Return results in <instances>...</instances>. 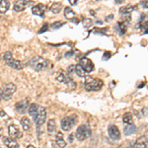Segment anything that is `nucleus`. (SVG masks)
Here are the masks:
<instances>
[{"label":"nucleus","instance_id":"1","mask_svg":"<svg viewBox=\"0 0 148 148\" xmlns=\"http://www.w3.org/2000/svg\"><path fill=\"white\" fill-rule=\"evenodd\" d=\"M31 67H33L35 70L37 71H42L46 70L49 66V62H47V59H45L42 56H35L34 58L31 59L30 61Z\"/></svg>","mask_w":148,"mask_h":148},{"label":"nucleus","instance_id":"2","mask_svg":"<svg viewBox=\"0 0 148 148\" xmlns=\"http://www.w3.org/2000/svg\"><path fill=\"white\" fill-rule=\"evenodd\" d=\"M103 81L98 78L88 77L85 81V89L87 91H98L103 87Z\"/></svg>","mask_w":148,"mask_h":148},{"label":"nucleus","instance_id":"3","mask_svg":"<svg viewBox=\"0 0 148 148\" xmlns=\"http://www.w3.org/2000/svg\"><path fill=\"white\" fill-rule=\"evenodd\" d=\"M91 136V130L87 125H81L76 130V138L79 141H84L85 139Z\"/></svg>","mask_w":148,"mask_h":148},{"label":"nucleus","instance_id":"4","mask_svg":"<svg viewBox=\"0 0 148 148\" xmlns=\"http://www.w3.org/2000/svg\"><path fill=\"white\" fill-rule=\"evenodd\" d=\"M17 90V87L14 83H6V84L3 85L1 89V95H2V98L4 100H9L11 99L12 95L16 92Z\"/></svg>","mask_w":148,"mask_h":148},{"label":"nucleus","instance_id":"5","mask_svg":"<svg viewBox=\"0 0 148 148\" xmlns=\"http://www.w3.org/2000/svg\"><path fill=\"white\" fill-rule=\"evenodd\" d=\"M47 119V109L42 106H39V110H38V114L35 118V123L38 126H40L45 123Z\"/></svg>","mask_w":148,"mask_h":148},{"label":"nucleus","instance_id":"6","mask_svg":"<svg viewBox=\"0 0 148 148\" xmlns=\"http://www.w3.org/2000/svg\"><path fill=\"white\" fill-rule=\"evenodd\" d=\"M76 123V116H66L61 120V130L64 131H68L73 127Z\"/></svg>","mask_w":148,"mask_h":148},{"label":"nucleus","instance_id":"7","mask_svg":"<svg viewBox=\"0 0 148 148\" xmlns=\"http://www.w3.org/2000/svg\"><path fill=\"white\" fill-rule=\"evenodd\" d=\"M79 64L81 65V67L85 70V72L90 73L94 70V64L91 61V59L87 58V57H83V58L80 59Z\"/></svg>","mask_w":148,"mask_h":148},{"label":"nucleus","instance_id":"8","mask_svg":"<svg viewBox=\"0 0 148 148\" xmlns=\"http://www.w3.org/2000/svg\"><path fill=\"white\" fill-rule=\"evenodd\" d=\"M31 3H33V2H31V0H18V1H16L15 4H14V11L22 12L25 10Z\"/></svg>","mask_w":148,"mask_h":148},{"label":"nucleus","instance_id":"9","mask_svg":"<svg viewBox=\"0 0 148 148\" xmlns=\"http://www.w3.org/2000/svg\"><path fill=\"white\" fill-rule=\"evenodd\" d=\"M108 132H109V136L111 137V139H113V140H120L121 139V132L116 125H109Z\"/></svg>","mask_w":148,"mask_h":148},{"label":"nucleus","instance_id":"10","mask_svg":"<svg viewBox=\"0 0 148 148\" xmlns=\"http://www.w3.org/2000/svg\"><path fill=\"white\" fill-rule=\"evenodd\" d=\"M29 106H30V105H29V100L28 99L22 100V101L16 103V105H15L16 110H17V112L20 114H25L26 111L28 110Z\"/></svg>","mask_w":148,"mask_h":148},{"label":"nucleus","instance_id":"11","mask_svg":"<svg viewBox=\"0 0 148 148\" xmlns=\"http://www.w3.org/2000/svg\"><path fill=\"white\" fill-rule=\"evenodd\" d=\"M8 133L12 138H20L21 137V132L19 130L18 126L15 125H10L8 126Z\"/></svg>","mask_w":148,"mask_h":148},{"label":"nucleus","instance_id":"12","mask_svg":"<svg viewBox=\"0 0 148 148\" xmlns=\"http://www.w3.org/2000/svg\"><path fill=\"white\" fill-rule=\"evenodd\" d=\"M134 148H148V137L141 136L137 138L134 143Z\"/></svg>","mask_w":148,"mask_h":148},{"label":"nucleus","instance_id":"13","mask_svg":"<svg viewBox=\"0 0 148 148\" xmlns=\"http://www.w3.org/2000/svg\"><path fill=\"white\" fill-rule=\"evenodd\" d=\"M46 11V6L42 5V4H38L35 5L34 7H32V13L38 16H42Z\"/></svg>","mask_w":148,"mask_h":148},{"label":"nucleus","instance_id":"14","mask_svg":"<svg viewBox=\"0 0 148 148\" xmlns=\"http://www.w3.org/2000/svg\"><path fill=\"white\" fill-rule=\"evenodd\" d=\"M8 66H10L11 68L16 69V70H21L24 68V64L21 62L20 60H16V59H11L10 61L6 63Z\"/></svg>","mask_w":148,"mask_h":148},{"label":"nucleus","instance_id":"15","mask_svg":"<svg viewBox=\"0 0 148 148\" xmlns=\"http://www.w3.org/2000/svg\"><path fill=\"white\" fill-rule=\"evenodd\" d=\"M3 142L8 148H20L19 144L12 137H3Z\"/></svg>","mask_w":148,"mask_h":148},{"label":"nucleus","instance_id":"16","mask_svg":"<svg viewBox=\"0 0 148 148\" xmlns=\"http://www.w3.org/2000/svg\"><path fill=\"white\" fill-rule=\"evenodd\" d=\"M56 144H57V146H58V147H60V148H65L66 147V142H65V140H64V138H63L62 132H60V131L56 133Z\"/></svg>","mask_w":148,"mask_h":148},{"label":"nucleus","instance_id":"17","mask_svg":"<svg viewBox=\"0 0 148 148\" xmlns=\"http://www.w3.org/2000/svg\"><path fill=\"white\" fill-rule=\"evenodd\" d=\"M20 123H21V125H22L24 131H29L31 130V121L27 116H23L20 121Z\"/></svg>","mask_w":148,"mask_h":148},{"label":"nucleus","instance_id":"18","mask_svg":"<svg viewBox=\"0 0 148 148\" xmlns=\"http://www.w3.org/2000/svg\"><path fill=\"white\" fill-rule=\"evenodd\" d=\"M56 81H58L60 83H66V81L68 79V76L62 70H59L56 75Z\"/></svg>","mask_w":148,"mask_h":148},{"label":"nucleus","instance_id":"19","mask_svg":"<svg viewBox=\"0 0 148 148\" xmlns=\"http://www.w3.org/2000/svg\"><path fill=\"white\" fill-rule=\"evenodd\" d=\"M10 7L9 0H0V13H6Z\"/></svg>","mask_w":148,"mask_h":148},{"label":"nucleus","instance_id":"20","mask_svg":"<svg viewBox=\"0 0 148 148\" xmlns=\"http://www.w3.org/2000/svg\"><path fill=\"white\" fill-rule=\"evenodd\" d=\"M38 110H39V106H38L37 104H32L29 106V109H28V112H29V114L30 116H32L33 118H36V116H37L38 114Z\"/></svg>","mask_w":148,"mask_h":148},{"label":"nucleus","instance_id":"21","mask_svg":"<svg viewBox=\"0 0 148 148\" xmlns=\"http://www.w3.org/2000/svg\"><path fill=\"white\" fill-rule=\"evenodd\" d=\"M47 131H49V133H52L54 132L56 130V121L53 120V119H51V120H49V121H47Z\"/></svg>","mask_w":148,"mask_h":148},{"label":"nucleus","instance_id":"22","mask_svg":"<svg viewBox=\"0 0 148 148\" xmlns=\"http://www.w3.org/2000/svg\"><path fill=\"white\" fill-rule=\"evenodd\" d=\"M135 9H136V7L135 6H131V5H126V6H123V7H121V9H120V12L121 14H130L131 13L132 11H134Z\"/></svg>","mask_w":148,"mask_h":148},{"label":"nucleus","instance_id":"23","mask_svg":"<svg viewBox=\"0 0 148 148\" xmlns=\"http://www.w3.org/2000/svg\"><path fill=\"white\" fill-rule=\"evenodd\" d=\"M123 121L127 125H133V116L130 113H125L123 116Z\"/></svg>","mask_w":148,"mask_h":148},{"label":"nucleus","instance_id":"24","mask_svg":"<svg viewBox=\"0 0 148 148\" xmlns=\"http://www.w3.org/2000/svg\"><path fill=\"white\" fill-rule=\"evenodd\" d=\"M64 16H65L66 19L71 20L72 18L75 17V13H74V11L70 7H65V8H64Z\"/></svg>","mask_w":148,"mask_h":148},{"label":"nucleus","instance_id":"25","mask_svg":"<svg viewBox=\"0 0 148 148\" xmlns=\"http://www.w3.org/2000/svg\"><path fill=\"white\" fill-rule=\"evenodd\" d=\"M61 8H62L61 3H59V2H54V3L51 6V11L53 14H57L61 11Z\"/></svg>","mask_w":148,"mask_h":148},{"label":"nucleus","instance_id":"26","mask_svg":"<svg viewBox=\"0 0 148 148\" xmlns=\"http://www.w3.org/2000/svg\"><path fill=\"white\" fill-rule=\"evenodd\" d=\"M118 28H119V32H120L121 35H123L127 30V24H126L125 21H123V22L118 23Z\"/></svg>","mask_w":148,"mask_h":148},{"label":"nucleus","instance_id":"27","mask_svg":"<svg viewBox=\"0 0 148 148\" xmlns=\"http://www.w3.org/2000/svg\"><path fill=\"white\" fill-rule=\"evenodd\" d=\"M75 73L77 74V75L79 76V77H85V76H86L85 70L82 67H81L80 64H78V65L75 66Z\"/></svg>","mask_w":148,"mask_h":148},{"label":"nucleus","instance_id":"28","mask_svg":"<svg viewBox=\"0 0 148 148\" xmlns=\"http://www.w3.org/2000/svg\"><path fill=\"white\" fill-rule=\"evenodd\" d=\"M135 125H127L126 127L125 128V135H130L131 134V133H133L135 131Z\"/></svg>","mask_w":148,"mask_h":148},{"label":"nucleus","instance_id":"29","mask_svg":"<svg viewBox=\"0 0 148 148\" xmlns=\"http://www.w3.org/2000/svg\"><path fill=\"white\" fill-rule=\"evenodd\" d=\"M2 59H3L4 61L7 63L8 61H10L11 59H13V56H12V53L10 51H6V52H4L3 54H2Z\"/></svg>","mask_w":148,"mask_h":148},{"label":"nucleus","instance_id":"30","mask_svg":"<svg viewBox=\"0 0 148 148\" xmlns=\"http://www.w3.org/2000/svg\"><path fill=\"white\" fill-rule=\"evenodd\" d=\"M63 25H65V23L62 22V21H56V22L51 24V28L52 29V30H56V29H59L60 27H62Z\"/></svg>","mask_w":148,"mask_h":148},{"label":"nucleus","instance_id":"31","mask_svg":"<svg viewBox=\"0 0 148 148\" xmlns=\"http://www.w3.org/2000/svg\"><path fill=\"white\" fill-rule=\"evenodd\" d=\"M65 84L67 85L71 90H74V89H75V88H76V84H75V82H74L73 79H71L70 77H68V79H67V81H66Z\"/></svg>","mask_w":148,"mask_h":148},{"label":"nucleus","instance_id":"32","mask_svg":"<svg viewBox=\"0 0 148 148\" xmlns=\"http://www.w3.org/2000/svg\"><path fill=\"white\" fill-rule=\"evenodd\" d=\"M82 24H83V27L84 28H90L93 24V21L89 18H86L82 21Z\"/></svg>","mask_w":148,"mask_h":148},{"label":"nucleus","instance_id":"33","mask_svg":"<svg viewBox=\"0 0 148 148\" xmlns=\"http://www.w3.org/2000/svg\"><path fill=\"white\" fill-rule=\"evenodd\" d=\"M140 6L143 7V8L148 9V0H142V1L140 2Z\"/></svg>","mask_w":148,"mask_h":148},{"label":"nucleus","instance_id":"34","mask_svg":"<svg viewBox=\"0 0 148 148\" xmlns=\"http://www.w3.org/2000/svg\"><path fill=\"white\" fill-rule=\"evenodd\" d=\"M67 71H68V73H69V74L72 73L73 71H75V65H70V66L68 67Z\"/></svg>","mask_w":148,"mask_h":148},{"label":"nucleus","instance_id":"35","mask_svg":"<svg viewBox=\"0 0 148 148\" xmlns=\"http://www.w3.org/2000/svg\"><path fill=\"white\" fill-rule=\"evenodd\" d=\"M47 27H49V26H47V24H45V25H44V27H42V29H40V33H44L45 32V31H46L47 30Z\"/></svg>","mask_w":148,"mask_h":148},{"label":"nucleus","instance_id":"36","mask_svg":"<svg viewBox=\"0 0 148 148\" xmlns=\"http://www.w3.org/2000/svg\"><path fill=\"white\" fill-rule=\"evenodd\" d=\"M113 18H114V15L112 14V15H110V16H108V17L106 18V21H107V22H110V21L113 20Z\"/></svg>","mask_w":148,"mask_h":148},{"label":"nucleus","instance_id":"37","mask_svg":"<svg viewBox=\"0 0 148 148\" xmlns=\"http://www.w3.org/2000/svg\"><path fill=\"white\" fill-rule=\"evenodd\" d=\"M68 1H69V3H70L71 5H76L78 0H68Z\"/></svg>","mask_w":148,"mask_h":148},{"label":"nucleus","instance_id":"38","mask_svg":"<svg viewBox=\"0 0 148 148\" xmlns=\"http://www.w3.org/2000/svg\"><path fill=\"white\" fill-rule=\"evenodd\" d=\"M0 116H2V118H3V116H6V113L2 109H0Z\"/></svg>","mask_w":148,"mask_h":148},{"label":"nucleus","instance_id":"39","mask_svg":"<svg viewBox=\"0 0 148 148\" xmlns=\"http://www.w3.org/2000/svg\"><path fill=\"white\" fill-rule=\"evenodd\" d=\"M68 140H69V142H72L73 141V134H72V133H71V134L68 136Z\"/></svg>","mask_w":148,"mask_h":148},{"label":"nucleus","instance_id":"40","mask_svg":"<svg viewBox=\"0 0 148 148\" xmlns=\"http://www.w3.org/2000/svg\"><path fill=\"white\" fill-rule=\"evenodd\" d=\"M116 3H123V0H116Z\"/></svg>","mask_w":148,"mask_h":148},{"label":"nucleus","instance_id":"41","mask_svg":"<svg viewBox=\"0 0 148 148\" xmlns=\"http://www.w3.org/2000/svg\"><path fill=\"white\" fill-rule=\"evenodd\" d=\"M27 148H36L35 146H33V145H28Z\"/></svg>","mask_w":148,"mask_h":148},{"label":"nucleus","instance_id":"42","mask_svg":"<svg viewBox=\"0 0 148 148\" xmlns=\"http://www.w3.org/2000/svg\"><path fill=\"white\" fill-rule=\"evenodd\" d=\"M2 133H3V131H2V128L0 127V136H2Z\"/></svg>","mask_w":148,"mask_h":148},{"label":"nucleus","instance_id":"43","mask_svg":"<svg viewBox=\"0 0 148 148\" xmlns=\"http://www.w3.org/2000/svg\"><path fill=\"white\" fill-rule=\"evenodd\" d=\"M1 98H2V95H1V91H0V100H1Z\"/></svg>","mask_w":148,"mask_h":148},{"label":"nucleus","instance_id":"44","mask_svg":"<svg viewBox=\"0 0 148 148\" xmlns=\"http://www.w3.org/2000/svg\"><path fill=\"white\" fill-rule=\"evenodd\" d=\"M145 33H148V30H147V31H146V32H145Z\"/></svg>","mask_w":148,"mask_h":148}]
</instances>
